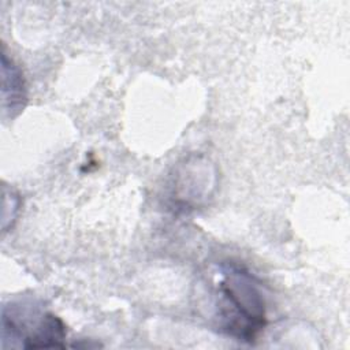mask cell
Returning <instances> with one entry per match:
<instances>
[{
  "label": "cell",
  "instance_id": "6da1fadb",
  "mask_svg": "<svg viewBox=\"0 0 350 350\" xmlns=\"http://www.w3.org/2000/svg\"><path fill=\"white\" fill-rule=\"evenodd\" d=\"M219 328L237 340L252 343L267 324L265 298L258 280L242 265H220L217 282Z\"/></svg>",
  "mask_w": 350,
  "mask_h": 350
},
{
  "label": "cell",
  "instance_id": "7a4b0ae2",
  "mask_svg": "<svg viewBox=\"0 0 350 350\" xmlns=\"http://www.w3.org/2000/svg\"><path fill=\"white\" fill-rule=\"evenodd\" d=\"M3 105L5 111L11 112V116L23 109L27 94L26 83L21 68L12 59L3 52Z\"/></svg>",
  "mask_w": 350,
  "mask_h": 350
}]
</instances>
